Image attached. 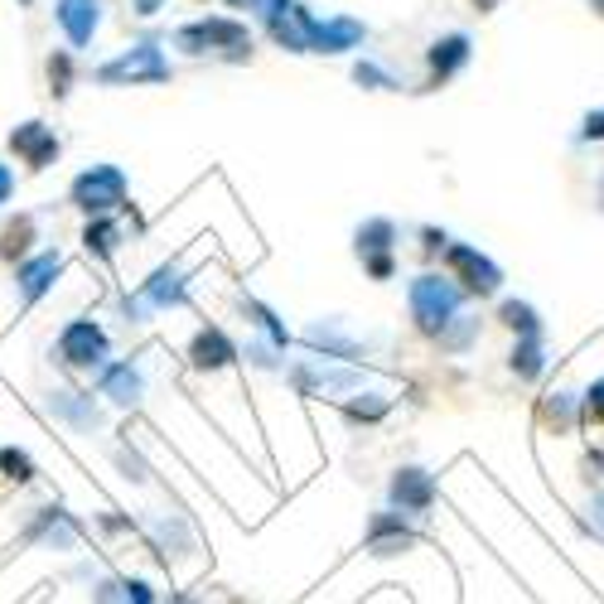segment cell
<instances>
[{
    "label": "cell",
    "instance_id": "e575fe53",
    "mask_svg": "<svg viewBox=\"0 0 604 604\" xmlns=\"http://www.w3.org/2000/svg\"><path fill=\"white\" fill-rule=\"evenodd\" d=\"M474 339H479V319L460 315V319H455L450 329H445V334H440V339H435V343H440L445 353H464V349H469V343H474Z\"/></svg>",
    "mask_w": 604,
    "mask_h": 604
},
{
    "label": "cell",
    "instance_id": "ffe728a7",
    "mask_svg": "<svg viewBox=\"0 0 604 604\" xmlns=\"http://www.w3.org/2000/svg\"><path fill=\"white\" fill-rule=\"evenodd\" d=\"M367 44V25L358 15H329L315 25V53H329V59H339V53H353Z\"/></svg>",
    "mask_w": 604,
    "mask_h": 604
},
{
    "label": "cell",
    "instance_id": "f35d334b",
    "mask_svg": "<svg viewBox=\"0 0 604 604\" xmlns=\"http://www.w3.org/2000/svg\"><path fill=\"white\" fill-rule=\"evenodd\" d=\"M247 353H252V363H256V367H266V373H276V367H286L281 358H271V353H276V343H252Z\"/></svg>",
    "mask_w": 604,
    "mask_h": 604
},
{
    "label": "cell",
    "instance_id": "603a6c76",
    "mask_svg": "<svg viewBox=\"0 0 604 604\" xmlns=\"http://www.w3.org/2000/svg\"><path fill=\"white\" fill-rule=\"evenodd\" d=\"M93 604H155V590L131 576H107V580H97Z\"/></svg>",
    "mask_w": 604,
    "mask_h": 604
},
{
    "label": "cell",
    "instance_id": "5bb4252c",
    "mask_svg": "<svg viewBox=\"0 0 604 604\" xmlns=\"http://www.w3.org/2000/svg\"><path fill=\"white\" fill-rule=\"evenodd\" d=\"M77 536H83V528H77L73 512L59 508V503L39 508L35 518H29V528H25V542L29 546H44V552H73Z\"/></svg>",
    "mask_w": 604,
    "mask_h": 604
},
{
    "label": "cell",
    "instance_id": "7c38bea8",
    "mask_svg": "<svg viewBox=\"0 0 604 604\" xmlns=\"http://www.w3.org/2000/svg\"><path fill=\"white\" fill-rule=\"evenodd\" d=\"M97 397H107L111 407H121V411L141 407V397H145V367L136 363V358H111V363L97 367Z\"/></svg>",
    "mask_w": 604,
    "mask_h": 604
},
{
    "label": "cell",
    "instance_id": "7402d4cb",
    "mask_svg": "<svg viewBox=\"0 0 604 604\" xmlns=\"http://www.w3.org/2000/svg\"><path fill=\"white\" fill-rule=\"evenodd\" d=\"M397 222L391 218H363L358 222V232H353V252H358V262H367V256H387V252H397Z\"/></svg>",
    "mask_w": 604,
    "mask_h": 604
},
{
    "label": "cell",
    "instance_id": "c3c4849f",
    "mask_svg": "<svg viewBox=\"0 0 604 604\" xmlns=\"http://www.w3.org/2000/svg\"><path fill=\"white\" fill-rule=\"evenodd\" d=\"M20 5H35V0H20Z\"/></svg>",
    "mask_w": 604,
    "mask_h": 604
},
{
    "label": "cell",
    "instance_id": "4316f807",
    "mask_svg": "<svg viewBox=\"0 0 604 604\" xmlns=\"http://www.w3.org/2000/svg\"><path fill=\"white\" fill-rule=\"evenodd\" d=\"M576 421H580V397H576V391H546L542 426L556 431V435H566V431H576Z\"/></svg>",
    "mask_w": 604,
    "mask_h": 604
},
{
    "label": "cell",
    "instance_id": "d6986e66",
    "mask_svg": "<svg viewBox=\"0 0 604 604\" xmlns=\"http://www.w3.org/2000/svg\"><path fill=\"white\" fill-rule=\"evenodd\" d=\"M49 416L69 421V426H73V431H83V435L102 431V407H97V401H93V391L53 387V391H49Z\"/></svg>",
    "mask_w": 604,
    "mask_h": 604
},
{
    "label": "cell",
    "instance_id": "9c48e42d",
    "mask_svg": "<svg viewBox=\"0 0 604 604\" xmlns=\"http://www.w3.org/2000/svg\"><path fill=\"white\" fill-rule=\"evenodd\" d=\"M440 256H445V266H450V281L460 286L464 295L488 300V295L503 290V266L494 262V256H484L479 247H469V242H450Z\"/></svg>",
    "mask_w": 604,
    "mask_h": 604
},
{
    "label": "cell",
    "instance_id": "30bf717a",
    "mask_svg": "<svg viewBox=\"0 0 604 604\" xmlns=\"http://www.w3.org/2000/svg\"><path fill=\"white\" fill-rule=\"evenodd\" d=\"M387 503L401 518H426L435 508V479L421 464H401L397 474L387 479Z\"/></svg>",
    "mask_w": 604,
    "mask_h": 604
},
{
    "label": "cell",
    "instance_id": "484cf974",
    "mask_svg": "<svg viewBox=\"0 0 604 604\" xmlns=\"http://www.w3.org/2000/svg\"><path fill=\"white\" fill-rule=\"evenodd\" d=\"M83 247L87 256H97V262H111L121 247V222L117 218H87V228H83Z\"/></svg>",
    "mask_w": 604,
    "mask_h": 604
},
{
    "label": "cell",
    "instance_id": "cb8c5ba5",
    "mask_svg": "<svg viewBox=\"0 0 604 604\" xmlns=\"http://www.w3.org/2000/svg\"><path fill=\"white\" fill-rule=\"evenodd\" d=\"M238 305H242V315H247V319L256 324V329L266 334V343H276V349H281V353L290 349V343H295V334H290L286 324L276 319V310H271V305H262V300H256V295H242Z\"/></svg>",
    "mask_w": 604,
    "mask_h": 604
},
{
    "label": "cell",
    "instance_id": "7a4b0ae2",
    "mask_svg": "<svg viewBox=\"0 0 604 604\" xmlns=\"http://www.w3.org/2000/svg\"><path fill=\"white\" fill-rule=\"evenodd\" d=\"M464 290L440 271H421L416 281L407 286V305H411V324H416L426 339H440L455 319L464 315Z\"/></svg>",
    "mask_w": 604,
    "mask_h": 604
},
{
    "label": "cell",
    "instance_id": "ab89813d",
    "mask_svg": "<svg viewBox=\"0 0 604 604\" xmlns=\"http://www.w3.org/2000/svg\"><path fill=\"white\" fill-rule=\"evenodd\" d=\"M585 512H590V528H595V532L604 536V488H600V494H590V503H585Z\"/></svg>",
    "mask_w": 604,
    "mask_h": 604
},
{
    "label": "cell",
    "instance_id": "ee69618b",
    "mask_svg": "<svg viewBox=\"0 0 604 604\" xmlns=\"http://www.w3.org/2000/svg\"><path fill=\"white\" fill-rule=\"evenodd\" d=\"M228 10H262V0H222Z\"/></svg>",
    "mask_w": 604,
    "mask_h": 604
},
{
    "label": "cell",
    "instance_id": "8992f818",
    "mask_svg": "<svg viewBox=\"0 0 604 604\" xmlns=\"http://www.w3.org/2000/svg\"><path fill=\"white\" fill-rule=\"evenodd\" d=\"M262 29L271 35L276 49L286 53H315V25L319 15H310L305 0H262Z\"/></svg>",
    "mask_w": 604,
    "mask_h": 604
},
{
    "label": "cell",
    "instance_id": "5b68a950",
    "mask_svg": "<svg viewBox=\"0 0 604 604\" xmlns=\"http://www.w3.org/2000/svg\"><path fill=\"white\" fill-rule=\"evenodd\" d=\"M126 170L121 165H87L83 174H73L69 184V204L77 208V214L87 218H107L111 208H126Z\"/></svg>",
    "mask_w": 604,
    "mask_h": 604
},
{
    "label": "cell",
    "instance_id": "44dd1931",
    "mask_svg": "<svg viewBox=\"0 0 604 604\" xmlns=\"http://www.w3.org/2000/svg\"><path fill=\"white\" fill-rule=\"evenodd\" d=\"M305 343L315 349V358H334V363H349V358H363V343L343 329V319H319L305 329Z\"/></svg>",
    "mask_w": 604,
    "mask_h": 604
},
{
    "label": "cell",
    "instance_id": "6da1fadb",
    "mask_svg": "<svg viewBox=\"0 0 604 604\" xmlns=\"http://www.w3.org/2000/svg\"><path fill=\"white\" fill-rule=\"evenodd\" d=\"M170 49L189 53V59H222V63H247L252 59V29L238 15H204L189 20L170 35Z\"/></svg>",
    "mask_w": 604,
    "mask_h": 604
},
{
    "label": "cell",
    "instance_id": "8fae6325",
    "mask_svg": "<svg viewBox=\"0 0 604 604\" xmlns=\"http://www.w3.org/2000/svg\"><path fill=\"white\" fill-rule=\"evenodd\" d=\"M102 15H107V0H53V20H59L73 53L93 49L97 29H102Z\"/></svg>",
    "mask_w": 604,
    "mask_h": 604
},
{
    "label": "cell",
    "instance_id": "f546056e",
    "mask_svg": "<svg viewBox=\"0 0 604 604\" xmlns=\"http://www.w3.org/2000/svg\"><path fill=\"white\" fill-rule=\"evenodd\" d=\"M150 536H155V552H165V556H189V552H194V536H189L184 518H160L150 528Z\"/></svg>",
    "mask_w": 604,
    "mask_h": 604
},
{
    "label": "cell",
    "instance_id": "277c9868",
    "mask_svg": "<svg viewBox=\"0 0 604 604\" xmlns=\"http://www.w3.org/2000/svg\"><path fill=\"white\" fill-rule=\"evenodd\" d=\"M184 295H189V276L179 271V262H165V266H155L131 295H121V315L131 324H150L155 315H165V310L184 305Z\"/></svg>",
    "mask_w": 604,
    "mask_h": 604
},
{
    "label": "cell",
    "instance_id": "681fc988",
    "mask_svg": "<svg viewBox=\"0 0 604 604\" xmlns=\"http://www.w3.org/2000/svg\"><path fill=\"white\" fill-rule=\"evenodd\" d=\"M198 5H204V0H198Z\"/></svg>",
    "mask_w": 604,
    "mask_h": 604
},
{
    "label": "cell",
    "instance_id": "836d02e7",
    "mask_svg": "<svg viewBox=\"0 0 604 604\" xmlns=\"http://www.w3.org/2000/svg\"><path fill=\"white\" fill-rule=\"evenodd\" d=\"M44 69H49V93L53 97H69L73 93V49H53Z\"/></svg>",
    "mask_w": 604,
    "mask_h": 604
},
{
    "label": "cell",
    "instance_id": "60d3db41",
    "mask_svg": "<svg viewBox=\"0 0 604 604\" xmlns=\"http://www.w3.org/2000/svg\"><path fill=\"white\" fill-rule=\"evenodd\" d=\"M421 238H426V252H431V256L450 247V232H445V228H421Z\"/></svg>",
    "mask_w": 604,
    "mask_h": 604
},
{
    "label": "cell",
    "instance_id": "1f68e13d",
    "mask_svg": "<svg viewBox=\"0 0 604 604\" xmlns=\"http://www.w3.org/2000/svg\"><path fill=\"white\" fill-rule=\"evenodd\" d=\"M387 411H391V401L383 397V391H363V397H349V401H343V416H349V421H363V426H377Z\"/></svg>",
    "mask_w": 604,
    "mask_h": 604
},
{
    "label": "cell",
    "instance_id": "8d00e7d4",
    "mask_svg": "<svg viewBox=\"0 0 604 604\" xmlns=\"http://www.w3.org/2000/svg\"><path fill=\"white\" fill-rule=\"evenodd\" d=\"M363 271L373 276V281H391V276H397V252H387V256H367Z\"/></svg>",
    "mask_w": 604,
    "mask_h": 604
},
{
    "label": "cell",
    "instance_id": "7dc6e473",
    "mask_svg": "<svg viewBox=\"0 0 604 604\" xmlns=\"http://www.w3.org/2000/svg\"><path fill=\"white\" fill-rule=\"evenodd\" d=\"M590 5H595V10H600V15H604V0H590Z\"/></svg>",
    "mask_w": 604,
    "mask_h": 604
},
{
    "label": "cell",
    "instance_id": "3957f363",
    "mask_svg": "<svg viewBox=\"0 0 604 604\" xmlns=\"http://www.w3.org/2000/svg\"><path fill=\"white\" fill-rule=\"evenodd\" d=\"M174 77V63L165 59V49L155 39H141L131 49H121L117 59L97 63L93 69V83L97 87H160Z\"/></svg>",
    "mask_w": 604,
    "mask_h": 604
},
{
    "label": "cell",
    "instance_id": "e0dca14e",
    "mask_svg": "<svg viewBox=\"0 0 604 604\" xmlns=\"http://www.w3.org/2000/svg\"><path fill=\"white\" fill-rule=\"evenodd\" d=\"M238 358H242V349L218 324H204V329L194 334V343H189V367H194V373H222V367H232Z\"/></svg>",
    "mask_w": 604,
    "mask_h": 604
},
{
    "label": "cell",
    "instance_id": "74e56055",
    "mask_svg": "<svg viewBox=\"0 0 604 604\" xmlns=\"http://www.w3.org/2000/svg\"><path fill=\"white\" fill-rule=\"evenodd\" d=\"M576 141H604V107H595V111H585V121H580V131H576Z\"/></svg>",
    "mask_w": 604,
    "mask_h": 604
},
{
    "label": "cell",
    "instance_id": "2e32d148",
    "mask_svg": "<svg viewBox=\"0 0 604 604\" xmlns=\"http://www.w3.org/2000/svg\"><path fill=\"white\" fill-rule=\"evenodd\" d=\"M10 150H15L29 170H49L63 145L53 136V126H44V121H20V126L10 131Z\"/></svg>",
    "mask_w": 604,
    "mask_h": 604
},
{
    "label": "cell",
    "instance_id": "ba28073f",
    "mask_svg": "<svg viewBox=\"0 0 604 604\" xmlns=\"http://www.w3.org/2000/svg\"><path fill=\"white\" fill-rule=\"evenodd\" d=\"M286 377L300 397H343V391L363 387V367H343L334 358H300L286 367Z\"/></svg>",
    "mask_w": 604,
    "mask_h": 604
},
{
    "label": "cell",
    "instance_id": "bcb514c9",
    "mask_svg": "<svg viewBox=\"0 0 604 604\" xmlns=\"http://www.w3.org/2000/svg\"><path fill=\"white\" fill-rule=\"evenodd\" d=\"M474 5H479V10H494V0H474Z\"/></svg>",
    "mask_w": 604,
    "mask_h": 604
},
{
    "label": "cell",
    "instance_id": "4dcf8cb0",
    "mask_svg": "<svg viewBox=\"0 0 604 604\" xmlns=\"http://www.w3.org/2000/svg\"><path fill=\"white\" fill-rule=\"evenodd\" d=\"M353 83L367 87V93H401V77L387 73L377 59H358V63H353Z\"/></svg>",
    "mask_w": 604,
    "mask_h": 604
},
{
    "label": "cell",
    "instance_id": "d6a6232c",
    "mask_svg": "<svg viewBox=\"0 0 604 604\" xmlns=\"http://www.w3.org/2000/svg\"><path fill=\"white\" fill-rule=\"evenodd\" d=\"M0 474L10 479V484H35V460H29V450H20V445H0Z\"/></svg>",
    "mask_w": 604,
    "mask_h": 604
},
{
    "label": "cell",
    "instance_id": "f1b7e54d",
    "mask_svg": "<svg viewBox=\"0 0 604 604\" xmlns=\"http://www.w3.org/2000/svg\"><path fill=\"white\" fill-rule=\"evenodd\" d=\"M498 324H503V329H512L518 339H546L542 315H536L528 300H503V305H498Z\"/></svg>",
    "mask_w": 604,
    "mask_h": 604
},
{
    "label": "cell",
    "instance_id": "d4e9b609",
    "mask_svg": "<svg viewBox=\"0 0 604 604\" xmlns=\"http://www.w3.org/2000/svg\"><path fill=\"white\" fill-rule=\"evenodd\" d=\"M35 218H29V214H15V218H10L5 222V228H0V262H25V256H29V242H35Z\"/></svg>",
    "mask_w": 604,
    "mask_h": 604
},
{
    "label": "cell",
    "instance_id": "83f0119b",
    "mask_svg": "<svg viewBox=\"0 0 604 604\" xmlns=\"http://www.w3.org/2000/svg\"><path fill=\"white\" fill-rule=\"evenodd\" d=\"M508 367L518 373V383H536L546 373V339H512Z\"/></svg>",
    "mask_w": 604,
    "mask_h": 604
},
{
    "label": "cell",
    "instance_id": "b9f144b4",
    "mask_svg": "<svg viewBox=\"0 0 604 604\" xmlns=\"http://www.w3.org/2000/svg\"><path fill=\"white\" fill-rule=\"evenodd\" d=\"M10 198H15V170H10V165L0 160V208H5Z\"/></svg>",
    "mask_w": 604,
    "mask_h": 604
},
{
    "label": "cell",
    "instance_id": "7bdbcfd3",
    "mask_svg": "<svg viewBox=\"0 0 604 604\" xmlns=\"http://www.w3.org/2000/svg\"><path fill=\"white\" fill-rule=\"evenodd\" d=\"M131 10H136L141 20H150V15H160V10H165V0H131Z\"/></svg>",
    "mask_w": 604,
    "mask_h": 604
},
{
    "label": "cell",
    "instance_id": "52a82bcc",
    "mask_svg": "<svg viewBox=\"0 0 604 604\" xmlns=\"http://www.w3.org/2000/svg\"><path fill=\"white\" fill-rule=\"evenodd\" d=\"M59 363L73 367V373H97L102 363H111V334L87 315L69 319L59 334Z\"/></svg>",
    "mask_w": 604,
    "mask_h": 604
},
{
    "label": "cell",
    "instance_id": "ac0fdd59",
    "mask_svg": "<svg viewBox=\"0 0 604 604\" xmlns=\"http://www.w3.org/2000/svg\"><path fill=\"white\" fill-rule=\"evenodd\" d=\"M367 552L373 556H401L411 542H416V528H411V518H401V512H373L367 518V532H363Z\"/></svg>",
    "mask_w": 604,
    "mask_h": 604
},
{
    "label": "cell",
    "instance_id": "f6af8a7d",
    "mask_svg": "<svg viewBox=\"0 0 604 604\" xmlns=\"http://www.w3.org/2000/svg\"><path fill=\"white\" fill-rule=\"evenodd\" d=\"M170 604H198L194 595H170Z\"/></svg>",
    "mask_w": 604,
    "mask_h": 604
},
{
    "label": "cell",
    "instance_id": "d590c367",
    "mask_svg": "<svg viewBox=\"0 0 604 604\" xmlns=\"http://www.w3.org/2000/svg\"><path fill=\"white\" fill-rule=\"evenodd\" d=\"M580 421L585 426H604V377L585 387V397H580Z\"/></svg>",
    "mask_w": 604,
    "mask_h": 604
},
{
    "label": "cell",
    "instance_id": "9a60e30c",
    "mask_svg": "<svg viewBox=\"0 0 604 604\" xmlns=\"http://www.w3.org/2000/svg\"><path fill=\"white\" fill-rule=\"evenodd\" d=\"M63 276V252H35L15 266V295L20 305H39Z\"/></svg>",
    "mask_w": 604,
    "mask_h": 604
},
{
    "label": "cell",
    "instance_id": "4fadbf2b",
    "mask_svg": "<svg viewBox=\"0 0 604 604\" xmlns=\"http://www.w3.org/2000/svg\"><path fill=\"white\" fill-rule=\"evenodd\" d=\"M469 59H474V39L464 35V29H450V35L431 39L426 49V87H445L450 77H460L469 69Z\"/></svg>",
    "mask_w": 604,
    "mask_h": 604
}]
</instances>
